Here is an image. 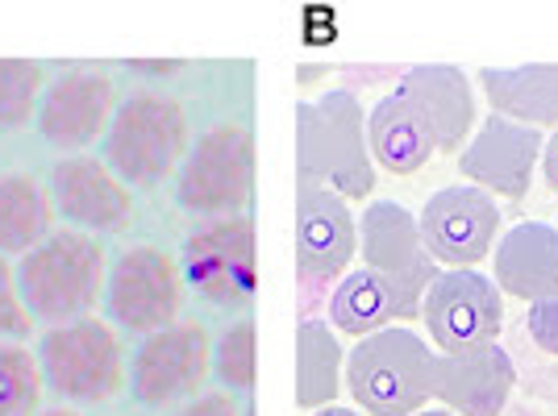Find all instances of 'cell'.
Returning a JSON list of instances; mask_svg holds the SVG:
<instances>
[{
	"instance_id": "d6a6232c",
	"label": "cell",
	"mask_w": 558,
	"mask_h": 416,
	"mask_svg": "<svg viewBox=\"0 0 558 416\" xmlns=\"http://www.w3.org/2000/svg\"><path fill=\"white\" fill-rule=\"evenodd\" d=\"M134 71H150V75H159V71H175V63H134Z\"/></svg>"
},
{
	"instance_id": "83f0119b",
	"label": "cell",
	"mask_w": 558,
	"mask_h": 416,
	"mask_svg": "<svg viewBox=\"0 0 558 416\" xmlns=\"http://www.w3.org/2000/svg\"><path fill=\"white\" fill-rule=\"evenodd\" d=\"M29 329H34V317L25 313L22 292H17V271L9 267V258L0 255V338L22 342Z\"/></svg>"
},
{
	"instance_id": "9a60e30c",
	"label": "cell",
	"mask_w": 558,
	"mask_h": 416,
	"mask_svg": "<svg viewBox=\"0 0 558 416\" xmlns=\"http://www.w3.org/2000/svg\"><path fill=\"white\" fill-rule=\"evenodd\" d=\"M117 113V88L105 71H68L50 79L34 130L63 150H84L96 138H105Z\"/></svg>"
},
{
	"instance_id": "8fae6325",
	"label": "cell",
	"mask_w": 558,
	"mask_h": 416,
	"mask_svg": "<svg viewBox=\"0 0 558 416\" xmlns=\"http://www.w3.org/2000/svg\"><path fill=\"white\" fill-rule=\"evenodd\" d=\"M425 255L438 262V271L480 267L496 246L500 233V208L484 187L450 184L434 192L417 212Z\"/></svg>"
},
{
	"instance_id": "52a82bcc",
	"label": "cell",
	"mask_w": 558,
	"mask_h": 416,
	"mask_svg": "<svg viewBox=\"0 0 558 416\" xmlns=\"http://www.w3.org/2000/svg\"><path fill=\"white\" fill-rule=\"evenodd\" d=\"M184 287L213 308H251L258 292V246L251 217H217L184 237Z\"/></svg>"
},
{
	"instance_id": "8992f818",
	"label": "cell",
	"mask_w": 558,
	"mask_h": 416,
	"mask_svg": "<svg viewBox=\"0 0 558 416\" xmlns=\"http://www.w3.org/2000/svg\"><path fill=\"white\" fill-rule=\"evenodd\" d=\"M38 363L50 392L71 404H109L130 383L125 350L117 342L113 325L100 317L50 325L38 346Z\"/></svg>"
},
{
	"instance_id": "4fadbf2b",
	"label": "cell",
	"mask_w": 558,
	"mask_h": 416,
	"mask_svg": "<svg viewBox=\"0 0 558 416\" xmlns=\"http://www.w3.org/2000/svg\"><path fill=\"white\" fill-rule=\"evenodd\" d=\"M542 130L517 125L509 117H484V125L471 134L463 150H459V171L466 184L496 192L505 200H525L534 167L542 159Z\"/></svg>"
},
{
	"instance_id": "f546056e",
	"label": "cell",
	"mask_w": 558,
	"mask_h": 416,
	"mask_svg": "<svg viewBox=\"0 0 558 416\" xmlns=\"http://www.w3.org/2000/svg\"><path fill=\"white\" fill-rule=\"evenodd\" d=\"M171 416H242V408H238L233 395H226V392H201V395H192L187 404H180Z\"/></svg>"
},
{
	"instance_id": "5bb4252c",
	"label": "cell",
	"mask_w": 558,
	"mask_h": 416,
	"mask_svg": "<svg viewBox=\"0 0 558 416\" xmlns=\"http://www.w3.org/2000/svg\"><path fill=\"white\" fill-rule=\"evenodd\" d=\"M50 205H54V217L71 221L80 233H121L134 221L130 187L105 167V159H88V155L54 162Z\"/></svg>"
},
{
	"instance_id": "7c38bea8",
	"label": "cell",
	"mask_w": 558,
	"mask_h": 416,
	"mask_svg": "<svg viewBox=\"0 0 558 416\" xmlns=\"http://www.w3.org/2000/svg\"><path fill=\"white\" fill-rule=\"evenodd\" d=\"M359 255V221L338 192L296 184V271L301 283H338Z\"/></svg>"
},
{
	"instance_id": "e0dca14e",
	"label": "cell",
	"mask_w": 558,
	"mask_h": 416,
	"mask_svg": "<svg viewBox=\"0 0 558 416\" xmlns=\"http://www.w3.org/2000/svg\"><path fill=\"white\" fill-rule=\"evenodd\" d=\"M359 255L372 271L413 292H425L438 276V262L425 255L417 217L396 200H375L359 217Z\"/></svg>"
},
{
	"instance_id": "cb8c5ba5",
	"label": "cell",
	"mask_w": 558,
	"mask_h": 416,
	"mask_svg": "<svg viewBox=\"0 0 558 416\" xmlns=\"http://www.w3.org/2000/svg\"><path fill=\"white\" fill-rule=\"evenodd\" d=\"M54 205L43 180L25 171L0 175V255H29L38 242L50 237Z\"/></svg>"
},
{
	"instance_id": "ba28073f",
	"label": "cell",
	"mask_w": 558,
	"mask_h": 416,
	"mask_svg": "<svg viewBox=\"0 0 558 416\" xmlns=\"http://www.w3.org/2000/svg\"><path fill=\"white\" fill-rule=\"evenodd\" d=\"M184 276L180 262L167 255L163 246H130L113 258L109 279H105V317L109 325H121L130 333H159L167 325L180 321L184 313Z\"/></svg>"
},
{
	"instance_id": "e575fe53",
	"label": "cell",
	"mask_w": 558,
	"mask_h": 416,
	"mask_svg": "<svg viewBox=\"0 0 558 416\" xmlns=\"http://www.w3.org/2000/svg\"><path fill=\"white\" fill-rule=\"evenodd\" d=\"M38 416H80L75 408H50V413H38Z\"/></svg>"
},
{
	"instance_id": "1f68e13d",
	"label": "cell",
	"mask_w": 558,
	"mask_h": 416,
	"mask_svg": "<svg viewBox=\"0 0 558 416\" xmlns=\"http://www.w3.org/2000/svg\"><path fill=\"white\" fill-rule=\"evenodd\" d=\"M313 416H367V413H359V408H338V404H329V408H317Z\"/></svg>"
},
{
	"instance_id": "7a4b0ae2",
	"label": "cell",
	"mask_w": 558,
	"mask_h": 416,
	"mask_svg": "<svg viewBox=\"0 0 558 416\" xmlns=\"http://www.w3.org/2000/svg\"><path fill=\"white\" fill-rule=\"evenodd\" d=\"M109 258L105 246L80 230H59L17 262V292L34 321L63 325L88 317L105 301Z\"/></svg>"
},
{
	"instance_id": "603a6c76",
	"label": "cell",
	"mask_w": 558,
	"mask_h": 416,
	"mask_svg": "<svg viewBox=\"0 0 558 416\" xmlns=\"http://www.w3.org/2000/svg\"><path fill=\"white\" fill-rule=\"evenodd\" d=\"M342 370H347V354H342L333 325L304 317L296 325V404L304 413L329 408L338 400Z\"/></svg>"
},
{
	"instance_id": "6da1fadb",
	"label": "cell",
	"mask_w": 558,
	"mask_h": 416,
	"mask_svg": "<svg viewBox=\"0 0 558 416\" xmlns=\"http://www.w3.org/2000/svg\"><path fill=\"white\" fill-rule=\"evenodd\" d=\"M296 184H322L342 200L372 196L375 162L367 150V113L354 93L333 88L313 105H296Z\"/></svg>"
},
{
	"instance_id": "484cf974",
	"label": "cell",
	"mask_w": 558,
	"mask_h": 416,
	"mask_svg": "<svg viewBox=\"0 0 558 416\" xmlns=\"http://www.w3.org/2000/svg\"><path fill=\"white\" fill-rule=\"evenodd\" d=\"M43 363L17 342H0V416H38L43 408Z\"/></svg>"
},
{
	"instance_id": "9c48e42d",
	"label": "cell",
	"mask_w": 558,
	"mask_h": 416,
	"mask_svg": "<svg viewBox=\"0 0 558 416\" xmlns=\"http://www.w3.org/2000/svg\"><path fill=\"white\" fill-rule=\"evenodd\" d=\"M213 367V338L201 321H175L142 338L130 363V395L142 408H171L201 395Z\"/></svg>"
},
{
	"instance_id": "44dd1931",
	"label": "cell",
	"mask_w": 558,
	"mask_h": 416,
	"mask_svg": "<svg viewBox=\"0 0 558 416\" xmlns=\"http://www.w3.org/2000/svg\"><path fill=\"white\" fill-rule=\"evenodd\" d=\"M409 100H417V109L429 117L438 150H463L475 130V88L459 68L450 63H417L400 75L396 84Z\"/></svg>"
},
{
	"instance_id": "3957f363",
	"label": "cell",
	"mask_w": 558,
	"mask_h": 416,
	"mask_svg": "<svg viewBox=\"0 0 558 416\" xmlns=\"http://www.w3.org/2000/svg\"><path fill=\"white\" fill-rule=\"evenodd\" d=\"M187 109L175 96L134 93L117 105L113 121L105 130V167L125 187L155 192L167 184L187 155Z\"/></svg>"
},
{
	"instance_id": "2e32d148",
	"label": "cell",
	"mask_w": 558,
	"mask_h": 416,
	"mask_svg": "<svg viewBox=\"0 0 558 416\" xmlns=\"http://www.w3.org/2000/svg\"><path fill=\"white\" fill-rule=\"evenodd\" d=\"M517 383V367L505 346H475L459 354H438L434 400L454 416H500Z\"/></svg>"
},
{
	"instance_id": "ffe728a7",
	"label": "cell",
	"mask_w": 558,
	"mask_h": 416,
	"mask_svg": "<svg viewBox=\"0 0 558 416\" xmlns=\"http://www.w3.org/2000/svg\"><path fill=\"white\" fill-rule=\"evenodd\" d=\"M367 150L372 162H379L392 175H417L425 162L438 155V134L429 117L417 109V100L392 88L388 96L375 100L367 113Z\"/></svg>"
},
{
	"instance_id": "4316f807",
	"label": "cell",
	"mask_w": 558,
	"mask_h": 416,
	"mask_svg": "<svg viewBox=\"0 0 558 416\" xmlns=\"http://www.w3.org/2000/svg\"><path fill=\"white\" fill-rule=\"evenodd\" d=\"M255 346H258L255 317H238L213 342V375L230 392H251L255 388Z\"/></svg>"
},
{
	"instance_id": "d4e9b609",
	"label": "cell",
	"mask_w": 558,
	"mask_h": 416,
	"mask_svg": "<svg viewBox=\"0 0 558 416\" xmlns=\"http://www.w3.org/2000/svg\"><path fill=\"white\" fill-rule=\"evenodd\" d=\"M47 93V71L34 59H0V134H22L34 125Z\"/></svg>"
},
{
	"instance_id": "836d02e7",
	"label": "cell",
	"mask_w": 558,
	"mask_h": 416,
	"mask_svg": "<svg viewBox=\"0 0 558 416\" xmlns=\"http://www.w3.org/2000/svg\"><path fill=\"white\" fill-rule=\"evenodd\" d=\"M413 416H454L450 408H421V413H413Z\"/></svg>"
},
{
	"instance_id": "ac0fdd59",
	"label": "cell",
	"mask_w": 558,
	"mask_h": 416,
	"mask_svg": "<svg viewBox=\"0 0 558 416\" xmlns=\"http://www.w3.org/2000/svg\"><path fill=\"white\" fill-rule=\"evenodd\" d=\"M421 301H425V292H413V287L379 276L372 267H359V271H347L333 283L329 325H333V333L367 338V333L388 329L392 321L421 317Z\"/></svg>"
},
{
	"instance_id": "277c9868",
	"label": "cell",
	"mask_w": 558,
	"mask_h": 416,
	"mask_svg": "<svg viewBox=\"0 0 558 416\" xmlns=\"http://www.w3.org/2000/svg\"><path fill=\"white\" fill-rule=\"evenodd\" d=\"M434 367L438 354L429 342L404 329L388 325L379 333L359 338V346L347 358V388L367 416H413L434 400Z\"/></svg>"
},
{
	"instance_id": "30bf717a",
	"label": "cell",
	"mask_w": 558,
	"mask_h": 416,
	"mask_svg": "<svg viewBox=\"0 0 558 416\" xmlns=\"http://www.w3.org/2000/svg\"><path fill=\"white\" fill-rule=\"evenodd\" d=\"M421 321L442 354L492 346L505 329V292L480 267L438 271L425 287Z\"/></svg>"
},
{
	"instance_id": "5b68a950",
	"label": "cell",
	"mask_w": 558,
	"mask_h": 416,
	"mask_svg": "<svg viewBox=\"0 0 558 416\" xmlns=\"http://www.w3.org/2000/svg\"><path fill=\"white\" fill-rule=\"evenodd\" d=\"M175 205L192 217H242L255 196V134L242 121H221L187 146L171 184Z\"/></svg>"
},
{
	"instance_id": "4dcf8cb0",
	"label": "cell",
	"mask_w": 558,
	"mask_h": 416,
	"mask_svg": "<svg viewBox=\"0 0 558 416\" xmlns=\"http://www.w3.org/2000/svg\"><path fill=\"white\" fill-rule=\"evenodd\" d=\"M542 171H546V184H550V192L558 196V130L546 138V146H542Z\"/></svg>"
},
{
	"instance_id": "7402d4cb",
	"label": "cell",
	"mask_w": 558,
	"mask_h": 416,
	"mask_svg": "<svg viewBox=\"0 0 558 416\" xmlns=\"http://www.w3.org/2000/svg\"><path fill=\"white\" fill-rule=\"evenodd\" d=\"M480 84L496 117H509L530 130H558V63L484 68Z\"/></svg>"
},
{
	"instance_id": "d6986e66",
	"label": "cell",
	"mask_w": 558,
	"mask_h": 416,
	"mask_svg": "<svg viewBox=\"0 0 558 416\" xmlns=\"http://www.w3.org/2000/svg\"><path fill=\"white\" fill-rule=\"evenodd\" d=\"M496 287L512 301L537 304L558 292V230L550 221H521L492 246Z\"/></svg>"
},
{
	"instance_id": "f1b7e54d",
	"label": "cell",
	"mask_w": 558,
	"mask_h": 416,
	"mask_svg": "<svg viewBox=\"0 0 558 416\" xmlns=\"http://www.w3.org/2000/svg\"><path fill=\"white\" fill-rule=\"evenodd\" d=\"M525 329H530V342L546 354H558V292L546 296V301L530 304V317H525Z\"/></svg>"
}]
</instances>
